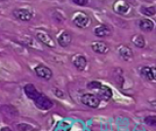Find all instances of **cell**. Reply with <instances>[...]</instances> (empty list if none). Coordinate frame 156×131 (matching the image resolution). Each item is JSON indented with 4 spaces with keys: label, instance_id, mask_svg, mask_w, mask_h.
<instances>
[{
    "label": "cell",
    "instance_id": "1",
    "mask_svg": "<svg viewBox=\"0 0 156 131\" xmlns=\"http://www.w3.org/2000/svg\"><path fill=\"white\" fill-rule=\"evenodd\" d=\"M33 101H34V103H35L37 108L40 110H49V109H51L54 105L53 101L50 98H48L46 95H44L42 93L39 94Z\"/></svg>",
    "mask_w": 156,
    "mask_h": 131
},
{
    "label": "cell",
    "instance_id": "2",
    "mask_svg": "<svg viewBox=\"0 0 156 131\" xmlns=\"http://www.w3.org/2000/svg\"><path fill=\"white\" fill-rule=\"evenodd\" d=\"M36 37L40 42H42L44 45H46L49 48H55L56 47V43L55 40L52 38V36L47 32L44 31H38L36 33Z\"/></svg>",
    "mask_w": 156,
    "mask_h": 131
},
{
    "label": "cell",
    "instance_id": "3",
    "mask_svg": "<svg viewBox=\"0 0 156 131\" xmlns=\"http://www.w3.org/2000/svg\"><path fill=\"white\" fill-rule=\"evenodd\" d=\"M81 101L83 104L90 108H97L100 105L99 97L94 94H84L81 97Z\"/></svg>",
    "mask_w": 156,
    "mask_h": 131
},
{
    "label": "cell",
    "instance_id": "4",
    "mask_svg": "<svg viewBox=\"0 0 156 131\" xmlns=\"http://www.w3.org/2000/svg\"><path fill=\"white\" fill-rule=\"evenodd\" d=\"M73 23L80 28H85L90 24V18L85 14L78 13L73 18Z\"/></svg>",
    "mask_w": 156,
    "mask_h": 131
},
{
    "label": "cell",
    "instance_id": "5",
    "mask_svg": "<svg viewBox=\"0 0 156 131\" xmlns=\"http://www.w3.org/2000/svg\"><path fill=\"white\" fill-rule=\"evenodd\" d=\"M13 15L17 18H19L20 21H23V22H27L30 21L32 18V14L27 9H17L14 10Z\"/></svg>",
    "mask_w": 156,
    "mask_h": 131
},
{
    "label": "cell",
    "instance_id": "6",
    "mask_svg": "<svg viewBox=\"0 0 156 131\" xmlns=\"http://www.w3.org/2000/svg\"><path fill=\"white\" fill-rule=\"evenodd\" d=\"M97 90H98V93L97 94H98V97H99V99L107 101V100H109L111 98V96H112V90L109 89L108 86L101 85Z\"/></svg>",
    "mask_w": 156,
    "mask_h": 131
},
{
    "label": "cell",
    "instance_id": "7",
    "mask_svg": "<svg viewBox=\"0 0 156 131\" xmlns=\"http://www.w3.org/2000/svg\"><path fill=\"white\" fill-rule=\"evenodd\" d=\"M91 46L93 51L98 53H101V55H105V53H106L109 51V48L107 46V44L102 41H95L92 43Z\"/></svg>",
    "mask_w": 156,
    "mask_h": 131
},
{
    "label": "cell",
    "instance_id": "8",
    "mask_svg": "<svg viewBox=\"0 0 156 131\" xmlns=\"http://www.w3.org/2000/svg\"><path fill=\"white\" fill-rule=\"evenodd\" d=\"M35 73L38 77L42 78V79H45V80H50L52 78V71L49 69L48 67L44 66V65H38L35 67Z\"/></svg>",
    "mask_w": 156,
    "mask_h": 131
},
{
    "label": "cell",
    "instance_id": "9",
    "mask_svg": "<svg viewBox=\"0 0 156 131\" xmlns=\"http://www.w3.org/2000/svg\"><path fill=\"white\" fill-rule=\"evenodd\" d=\"M71 41H72V36H71V34L67 31L62 32L58 38V42L60 44V46L63 48H66L69 46Z\"/></svg>",
    "mask_w": 156,
    "mask_h": 131
},
{
    "label": "cell",
    "instance_id": "10",
    "mask_svg": "<svg viewBox=\"0 0 156 131\" xmlns=\"http://www.w3.org/2000/svg\"><path fill=\"white\" fill-rule=\"evenodd\" d=\"M133 51L131 50L129 47L123 46L119 49V55L121 56L122 59H124L125 61H130L133 58Z\"/></svg>",
    "mask_w": 156,
    "mask_h": 131
},
{
    "label": "cell",
    "instance_id": "11",
    "mask_svg": "<svg viewBox=\"0 0 156 131\" xmlns=\"http://www.w3.org/2000/svg\"><path fill=\"white\" fill-rule=\"evenodd\" d=\"M24 92H26V94H27V96L28 97V98H30L32 100H34L39 94H40V92H39L35 89V86H34L33 85H31V84H28V85H27L26 86H24Z\"/></svg>",
    "mask_w": 156,
    "mask_h": 131
},
{
    "label": "cell",
    "instance_id": "12",
    "mask_svg": "<svg viewBox=\"0 0 156 131\" xmlns=\"http://www.w3.org/2000/svg\"><path fill=\"white\" fill-rule=\"evenodd\" d=\"M139 26H140V28L143 31L149 32V31H152L153 30L154 23H153V22L149 21V19L144 18V19H140V21L139 22Z\"/></svg>",
    "mask_w": 156,
    "mask_h": 131
},
{
    "label": "cell",
    "instance_id": "13",
    "mask_svg": "<svg viewBox=\"0 0 156 131\" xmlns=\"http://www.w3.org/2000/svg\"><path fill=\"white\" fill-rule=\"evenodd\" d=\"M95 34L98 37H105L111 34V28L107 25H100L95 28Z\"/></svg>",
    "mask_w": 156,
    "mask_h": 131
},
{
    "label": "cell",
    "instance_id": "14",
    "mask_svg": "<svg viewBox=\"0 0 156 131\" xmlns=\"http://www.w3.org/2000/svg\"><path fill=\"white\" fill-rule=\"evenodd\" d=\"M141 74L146 79H148L150 81H154L156 77V70L154 67H144L141 69Z\"/></svg>",
    "mask_w": 156,
    "mask_h": 131
},
{
    "label": "cell",
    "instance_id": "15",
    "mask_svg": "<svg viewBox=\"0 0 156 131\" xmlns=\"http://www.w3.org/2000/svg\"><path fill=\"white\" fill-rule=\"evenodd\" d=\"M114 10L119 14H126L129 11V6L125 1H118L114 4Z\"/></svg>",
    "mask_w": 156,
    "mask_h": 131
},
{
    "label": "cell",
    "instance_id": "16",
    "mask_svg": "<svg viewBox=\"0 0 156 131\" xmlns=\"http://www.w3.org/2000/svg\"><path fill=\"white\" fill-rule=\"evenodd\" d=\"M73 64H74V66L77 68L78 70L82 71V70L85 69V67L87 65V60H86V58L84 56L79 55L74 59V61H73Z\"/></svg>",
    "mask_w": 156,
    "mask_h": 131
},
{
    "label": "cell",
    "instance_id": "17",
    "mask_svg": "<svg viewBox=\"0 0 156 131\" xmlns=\"http://www.w3.org/2000/svg\"><path fill=\"white\" fill-rule=\"evenodd\" d=\"M132 42L133 44L138 48H144V45H145V42H144V38L143 35H140V34H136L133 37H132Z\"/></svg>",
    "mask_w": 156,
    "mask_h": 131
},
{
    "label": "cell",
    "instance_id": "18",
    "mask_svg": "<svg viewBox=\"0 0 156 131\" xmlns=\"http://www.w3.org/2000/svg\"><path fill=\"white\" fill-rule=\"evenodd\" d=\"M141 12H143V14H144L145 16H153L156 13L155 7H144L141 9Z\"/></svg>",
    "mask_w": 156,
    "mask_h": 131
},
{
    "label": "cell",
    "instance_id": "19",
    "mask_svg": "<svg viewBox=\"0 0 156 131\" xmlns=\"http://www.w3.org/2000/svg\"><path fill=\"white\" fill-rule=\"evenodd\" d=\"M144 123H145V124H147L149 126H155L156 125V118L154 116H147V118L144 119Z\"/></svg>",
    "mask_w": 156,
    "mask_h": 131
},
{
    "label": "cell",
    "instance_id": "20",
    "mask_svg": "<svg viewBox=\"0 0 156 131\" xmlns=\"http://www.w3.org/2000/svg\"><path fill=\"white\" fill-rule=\"evenodd\" d=\"M101 86V84L99 82H91L88 84V89H92V90H96V89H99Z\"/></svg>",
    "mask_w": 156,
    "mask_h": 131
},
{
    "label": "cell",
    "instance_id": "21",
    "mask_svg": "<svg viewBox=\"0 0 156 131\" xmlns=\"http://www.w3.org/2000/svg\"><path fill=\"white\" fill-rule=\"evenodd\" d=\"M72 1L75 4L79 5V6H85V5L88 4V1H89V0H72Z\"/></svg>",
    "mask_w": 156,
    "mask_h": 131
},
{
    "label": "cell",
    "instance_id": "22",
    "mask_svg": "<svg viewBox=\"0 0 156 131\" xmlns=\"http://www.w3.org/2000/svg\"><path fill=\"white\" fill-rule=\"evenodd\" d=\"M19 129L20 130H30L31 127H29V126H27V124H20L19 125Z\"/></svg>",
    "mask_w": 156,
    "mask_h": 131
},
{
    "label": "cell",
    "instance_id": "23",
    "mask_svg": "<svg viewBox=\"0 0 156 131\" xmlns=\"http://www.w3.org/2000/svg\"><path fill=\"white\" fill-rule=\"evenodd\" d=\"M2 130H3V131H5V130H6V131H10L11 129H10L9 127H4V128H2Z\"/></svg>",
    "mask_w": 156,
    "mask_h": 131
}]
</instances>
